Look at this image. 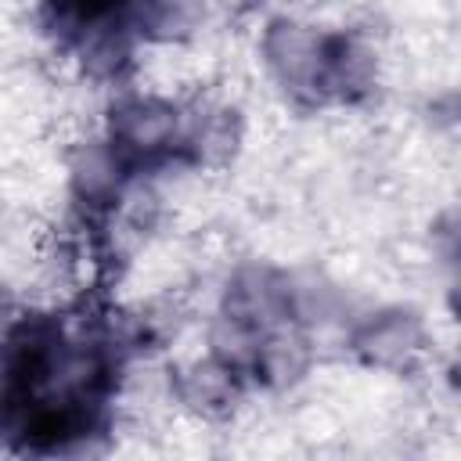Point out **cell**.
I'll return each instance as SVG.
<instances>
[{
    "label": "cell",
    "instance_id": "1",
    "mask_svg": "<svg viewBox=\"0 0 461 461\" xmlns=\"http://www.w3.org/2000/svg\"><path fill=\"white\" fill-rule=\"evenodd\" d=\"M353 346L367 364L400 367L421 349V324L411 313L389 310V313L367 317L360 324V331L353 335Z\"/></svg>",
    "mask_w": 461,
    "mask_h": 461
}]
</instances>
